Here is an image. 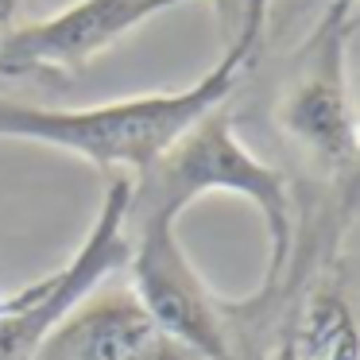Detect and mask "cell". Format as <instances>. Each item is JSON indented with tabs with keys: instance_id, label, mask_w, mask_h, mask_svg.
Here are the masks:
<instances>
[{
	"instance_id": "obj_1",
	"label": "cell",
	"mask_w": 360,
	"mask_h": 360,
	"mask_svg": "<svg viewBox=\"0 0 360 360\" xmlns=\"http://www.w3.org/2000/svg\"><path fill=\"white\" fill-rule=\"evenodd\" d=\"M267 24V0H248L225 55L186 89H159L89 109H47L0 97V140H32L82 155L105 174H143L174 148L205 112L229 105Z\"/></svg>"
},
{
	"instance_id": "obj_2",
	"label": "cell",
	"mask_w": 360,
	"mask_h": 360,
	"mask_svg": "<svg viewBox=\"0 0 360 360\" xmlns=\"http://www.w3.org/2000/svg\"><path fill=\"white\" fill-rule=\"evenodd\" d=\"M205 194H240L259 210L267 248H271L264 287H275L279 275L287 271L290 244H295L290 186L275 167H267L244 148V140L233 132V117L225 105L205 112L167 155H159L148 171L132 179L124 233H136L143 225H174Z\"/></svg>"
},
{
	"instance_id": "obj_3",
	"label": "cell",
	"mask_w": 360,
	"mask_h": 360,
	"mask_svg": "<svg viewBox=\"0 0 360 360\" xmlns=\"http://www.w3.org/2000/svg\"><path fill=\"white\" fill-rule=\"evenodd\" d=\"M352 12L356 0H329V8L298 47L275 105V124L283 136L329 174H352L356 167V117L349 97Z\"/></svg>"
},
{
	"instance_id": "obj_4",
	"label": "cell",
	"mask_w": 360,
	"mask_h": 360,
	"mask_svg": "<svg viewBox=\"0 0 360 360\" xmlns=\"http://www.w3.org/2000/svg\"><path fill=\"white\" fill-rule=\"evenodd\" d=\"M128 174H112L105 186L101 210L89 225L86 240L74 248V256L51 275L27 283L24 290L4 295L0 306V360H32L39 345L58 329V321L89 295L109 275L124 271L128 264V233H124V210H128Z\"/></svg>"
},
{
	"instance_id": "obj_5",
	"label": "cell",
	"mask_w": 360,
	"mask_h": 360,
	"mask_svg": "<svg viewBox=\"0 0 360 360\" xmlns=\"http://www.w3.org/2000/svg\"><path fill=\"white\" fill-rule=\"evenodd\" d=\"M128 287L167 337L198 360H236L225 306L213 298L198 267L182 252L174 225H143L128 233Z\"/></svg>"
},
{
	"instance_id": "obj_6",
	"label": "cell",
	"mask_w": 360,
	"mask_h": 360,
	"mask_svg": "<svg viewBox=\"0 0 360 360\" xmlns=\"http://www.w3.org/2000/svg\"><path fill=\"white\" fill-rule=\"evenodd\" d=\"M179 4L190 0H74L58 16L20 24L0 39V78H74L132 27Z\"/></svg>"
},
{
	"instance_id": "obj_7",
	"label": "cell",
	"mask_w": 360,
	"mask_h": 360,
	"mask_svg": "<svg viewBox=\"0 0 360 360\" xmlns=\"http://www.w3.org/2000/svg\"><path fill=\"white\" fill-rule=\"evenodd\" d=\"M32 360H198L151 321L132 287H97L58 321Z\"/></svg>"
},
{
	"instance_id": "obj_8",
	"label": "cell",
	"mask_w": 360,
	"mask_h": 360,
	"mask_svg": "<svg viewBox=\"0 0 360 360\" xmlns=\"http://www.w3.org/2000/svg\"><path fill=\"white\" fill-rule=\"evenodd\" d=\"M16 12H20V0H0V39L12 32V20H16Z\"/></svg>"
}]
</instances>
